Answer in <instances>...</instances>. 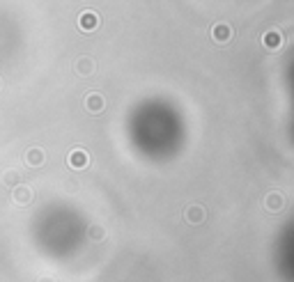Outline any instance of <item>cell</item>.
Here are the masks:
<instances>
[{
  "label": "cell",
  "mask_w": 294,
  "mask_h": 282,
  "mask_svg": "<svg viewBox=\"0 0 294 282\" xmlns=\"http://www.w3.org/2000/svg\"><path fill=\"white\" fill-rule=\"evenodd\" d=\"M264 204H267L269 211H280V209L285 207V198L280 193H269V195H267V200H264Z\"/></svg>",
  "instance_id": "obj_5"
},
{
  "label": "cell",
  "mask_w": 294,
  "mask_h": 282,
  "mask_svg": "<svg viewBox=\"0 0 294 282\" xmlns=\"http://www.w3.org/2000/svg\"><path fill=\"white\" fill-rule=\"evenodd\" d=\"M184 218L191 225H200V223H204L207 213H204V209L200 207V204H189V207L184 209Z\"/></svg>",
  "instance_id": "obj_3"
},
{
  "label": "cell",
  "mask_w": 294,
  "mask_h": 282,
  "mask_svg": "<svg viewBox=\"0 0 294 282\" xmlns=\"http://www.w3.org/2000/svg\"><path fill=\"white\" fill-rule=\"evenodd\" d=\"M69 165H71V168H76V170L85 168V165H88V154L80 152V149L71 152V154H69Z\"/></svg>",
  "instance_id": "obj_6"
},
{
  "label": "cell",
  "mask_w": 294,
  "mask_h": 282,
  "mask_svg": "<svg viewBox=\"0 0 294 282\" xmlns=\"http://www.w3.org/2000/svg\"><path fill=\"white\" fill-rule=\"evenodd\" d=\"M78 71H80V74H85V76L92 74V71H95V62H92V60H88V58H83L78 62Z\"/></svg>",
  "instance_id": "obj_8"
},
{
  "label": "cell",
  "mask_w": 294,
  "mask_h": 282,
  "mask_svg": "<svg viewBox=\"0 0 294 282\" xmlns=\"http://www.w3.org/2000/svg\"><path fill=\"white\" fill-rule=\"evenodd\" d=\"M85 106L90 113H101L104 110V97L101 94H90L88 99H85Z\"/></svg>",
  "instance_id": "obj_7"
},
{
  "label": "cell",
  "mask_w": 294,
  "mask_h": 282,
  "mask_svg": "<svg viewBox=\"0 0 294 282\" xmlns=\"http://www.w3.org/2000/svg\"><path fill=\"white\" fill-rule=\"evenodd\" d=\"M283 32L280 30H267L262 35V46L267 51H271V53H276V51H280V46H283Z\"/></svg>",
  "instance_id": "obj_1"
},
{
  "label": "cell",
  "mask_w": 294,
  "mask_h": 282,
  "mask_svg": "<svg viewBox=\"0 0 294 282\" xmlns=\"http://www.w3.org/2000/svg\"><path fill=\"white\" fill-rule=\"evenodd\" d=\"M78 23L85 32H90V30H95L97 25H99V16H97L95 12H83V16H80Z\"/></svg>",
  "instance_id": "obj_4"
},
{
  "label": "cell",
  "mask_w": 294,
  "mask_h": 282,
  "mask_svg": "<svg viewBox=\"0 0 294 282\" xmlns=\"http://www.w3.org/2000/svg\"><path fill=\"white\" fill-rule=\"evenodd\" d=\"M212 39H214L216 44H228V41L232 39V28H230L228 23H216L214 28H212Z\"/></svg>",
  "instance_id": "obj_2"
}]
</instances>
